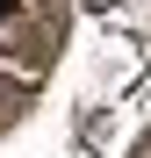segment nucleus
<instances>
[{
	"instance_id": "obj_1",
	"label": "nucleus",
	"mask_w": 151,
	"mask_h": 158,
	"mask_svg": "<svg viewBox=\"0 0 151 158\" xmlns=\"http://www.w3.org/2000/svg\"><path fill=\"white\" fill-rule=\"evenodd\" d=\"M0 7H7V0H0Z\"/></svg>"
}]
</instances>
